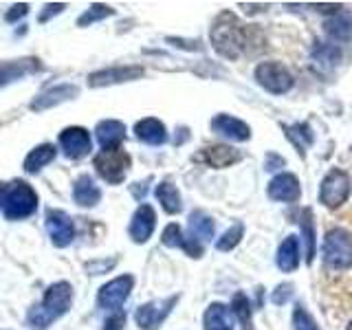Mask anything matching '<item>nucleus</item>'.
Returning <instances> with one entry per match:
<instances>
[{
	"label": "nucleus",
	"instance_id": "19",
	"mask_svg": "<svg viewBox=\"0 0 352 330\" xmlns=\"http://www.w3.org/2000/svg\"><path fill=\"white\" fill-rule=\"evenodd\" d=\"M168 304H163V302H150L146 306H141L139 311H137V324L143 328V330H154L159 324H161V319L168 315V308H165Z\"/></svg>",
	"mask_w": 352,
	"mask_h": 330
},
{
	"label": "nucleus",
	"instance_id": "3",
	"mask_svg": "<svg viewBox=\"0 0 352 330\" xmlns=\"http://www.w3.org/2000/svg\"><path fill=\"white\" fill-rule=\"evenodd\" d=\"M324 258L330 269H348L352 264V238L344 229H335L326 236Z\"/></svg>",
	"mask_w": 352,
	"mask_h": 330
},
{
	"label": "nucleus",
	"instance_id": "26",
	"mask_svg": "<svg viewBox=\"0 0 352 330\" xmlns=\"http://www.w3.org/2000/svg\"><path fill=\"white\" fill-rule=\"evenodd\" d=\"M113 14H115V11L110 9V7H106V5H93L91 9L86 11L84 16H80V20H77V25H80V27L93 25V22L102 20V18H106V16H113Z\"/></svg>",
	"mask_w": 352,
	"mask_h": 330
},
{
	"label": "nucleus",
	"instance_id": "33",
	"mask_svg": "<svg viewBox=\"0 0 352 330\" xmlns=\"http://www.w3.org/2000/svg\"><path fill=\"white\" fill-rule=\"evenodd\" d=\"M64 7H66V5H62V3L47 5V7H44V9H47V11H44V14L40 16V22H47V20H49V16H55V14H60V11H62Z\"/></svg>",
	"mask_w": 352,
	"mask_h": 330
},
{
	"label": "nucleus",
	"instance_id": "29",
	"mask_svg": "<svg viewBox=\"0 0 352 330\" xmlns=\"http://www.w3.org/2000/svg\"><path fill=\"white\" fill-rule=\"evenodd\" d=\"M29 14V5L27 3H20V5H14L9 11H7V16H5V20L7 22H16L18 18H25Z\"/></svg>",
	"mask_w": 352,
	"mask_h": 330
},
{
	"label": "nucleus",
	"instance_id": "15",
	"mask_svg": "<svg viewBox=\"0 0 352 330\" xmlns=\"http://www.w3.org/2000/svg\"><path fill=\"white\" fill-rule=\"evenodd\" d=\"M73 198L77 205L82 207H93L99 203V198H102V192H99V187L95 185V181L91 179L88 174H82L80 179L75 181V187H73Z\"/></svg>",
	"mask_w": 352,
	"mask_h": 330
},
{
	"label": "nucleus",
	"instance_id": "2",
	"mask_svg": "<svg viewBox=\"0 0 352 330\" xmlns=\"http://www.w3.org/2000/svg\"><path fill=\"white\" fill-rule=\"evenodd\" d=\"M38 209V194L25 181H14L7 187L3 214L7 220H25L36 214Z\"/></svg>",
	"mask_w": 352,
	"mask_h": 330
},
{
	"label": "nucleus",
	"instance_id": "7",
	"mask_svg": "<svg viewBox=\"0 0 352 330\" xmlns=\"http://www.w3.org/2000/svg\"><path fill=\"white\" fill-rule=\"evenodd\" d=\"M60 146L69 159H82L91 152L93 141H91V135H88V130L73 126L60 132Z\"/></svg>",
	"mask_w": 352,
	"mask_h": 330
},
{
	"label": "nucleus",
	"instance_id": "6",
	"mask_svg": "<svg viewBox=\"0 0 352 330\" xmlns=\"http://www.w3.org/2000/svg\"><path fill=\"white\" fill-rule=\"evenodd\" d=\"M47 231H49L51 242L60 249L69 247L75 236L73 220L69 218V214L60 212V209H49L47 212Z\"/></svg>",
	"mask_w": 352,
	"mask_h": 330
},
{
	"label": "nucleus",
	"instance_id": "13",
	"mask_svg": "<svg viewBox=\"0 0 352 330\" xmlns=\"http://www.w3.org/2000/svg\"><path fill=\"white\" fill-rule=\"evenodd\" d=\"M258 80L264 88H269V91L273 93H284V91H289L291 88V75L289 71L284 69V66L280 64H262L260 69H258Z\"/></svg>",
	"mask_w": 352,
	"mask_h": 330
},
{
	"label": "nucleus",
	"instance_id": "31",
	"mask_svg": "<svg viewBox=\"0 0 352 330\" xmlns=\"http://www.w3.org/2000/svg\"><path fill=\"white\" fill-rule=\"evenodd\" d=\"M240 225L236 227V229H231V231H227V234H225V240H220L218 242V249H229L231 245H236V242H238V238H240Z\"/></svg>",
	"mask_w": 352,
	"mask_h": 330
},
{
	"label": "nucleus",
	"instance_id": "16",
	"mask_svg": "<svg viewBox=\"0 0 352 330\" xmlns=\"http://www.w3.org/2000/svg\"><path fill=\"white\" fill-rule=\"evenodd\" d=\"M95 132H97V139L102 143L104 150H115V148H119L121 139H124L126 128H124V124H119V121L108 119V121H102Z\"/></svg>",
	"mask_w": 352,
	"mask_h": 330
},
{
	"label": "nucleus",
	"instance_id": "34",
	"mask_svg": "<svg viewBox=\"0 0 352 330\" xmlns=\"http://www.w3.org/2000/svg\"><path fill=\"white\" fill-rule=\"evenodd\" d=\"M5 194H7V187L0 183V207H3V203H5Z\"/></svg>",
	"mask_w": 352,
	"mask_h": 330
},
{
	"label": "nucleus",
	"instance_id": "21",
	"mask_svg": "<svg viewBox=\"0 0 352 330\" xmlns=\"http://www.w3.org/2000/svg\"><path fill=\"white\" fill-rule=\"evenodd\" d=\"M135 132H137V137L141 141L150 143V146H159V143L165 141V126L161 124V121H157V119H143V121H139Z\"/></svg>",
	"mask_w": 352,
	"mask_h": 330
},
{
	"label": "nucleus",
	"instance_id": "9",
	"mask_svg": "<svg viewBox=\"0 0 352 330\" xmlns=\"http://www.w3.org/2000/svg\"><path fill=\"white\" fill-rule=\"evenodd\" d=\"M132 280L130 275H121V278H115L113 282H108L106 286H102V291L97 295L99 306L104 308H119L128 300L130 289H132Z\"/></svg>",
	"mask_w": 352,
	"mask_h": 330
},
{
	"label": "nucleus",
	"instance_id": "14",
	"mask_svg": "<svg viewBox=\"0 0 352 330\" xmlns=\"http://www.w3.org/2000/svg\"><path fill=\"white\" fill-rule=\"evenodd\" d=\"M154 229V212L150 205H141L130 223V238L135 242H146Z\"/></svg>",
	"mask_w": 352,
	"mask_h": 330
},
{
	"label": "nucleus",
	"instance_id": "12",
	"mask_svg": "<svg viewBox=\"0 0 352 330\" xmlns=\"http://www.w3.org/2000/svg\"><path fill=\"white\" fill-rule=\"evenodd\" d=\"M42 69V64L38 58H22V60H11V62H0V88L22 80L31 73H38Z\"/></svg>",
	"mask_w": 352,
	"mask_h": 330
},
{
	"label": "nucleus",
	"instance_id": "30",
	"mask_svg": "<svg viewBox=\"0 0 352 330\" xmlns=\"http://www.w3.org/2000/svg\"><path fill=\"white\" fill-rule=\"evenodd\" d=\"M247 308H249V304H247V297H245V295H236L234 311L240 315V319H242V322H245V324H249V311H247Z\"/></svg>",
	"mask_w": 352,
	"mask_h": 330
},
{
	"label": "nucleus",
	"instance_id": "32",
	"mask_svg": "<svg viewBox=\"0 0 352 330\" xmlns=\"http://www.w3.org/2000/svg\"><path fill=\"white\" fill-rule=\"evenodd\" d=\"M124 324H126V315L124 313H117V315H113V317L108 319L104 330H121V328H124Z\"/></svg>",
	"mask_w": 352,
	"mask_h": 330
},
{
	"label": "nucleus",
	"instance_id": "11",
	"mask_svg": "<svg viewBox=\"0 0 352 330\" xmlns=\"http://www.w3.org/2000/svg\"><path fill=\"white\" fill-rule=\"evenodd\" d=\"M350 192V181L348 176L344 172H333L326 176V181L322 185V192H319V196H322V201L328 205V207H337L346 201V196Z\"/></svg>",
	"mask_w": 352,
	"mask_h": 330
},
{
	"label": "nucleus",
	"instance_id": "23",
	"mask_svg": "<svg viewBox=\"0 0 352 330\" xmlns=\"http://www.w3.org/2000/svg\"><path fill=\"white\" fill-rule=\"evenodd\" d=\"M240 159V154L234 148H227V146H214V148H207L205 152V161L214 168H227V165L236 163Z\"/></svg>",
	"mask_w": 352,
	"mask_h": 330
},
{
	"label": "nucleus",
	"instance_id": "17",
	"mask_svg": "<svg viewBox=\"0 0 352 330\" xmlns=\"http://www.w3.org/2000/svg\"><path fill=\"white\" fill-rule=\"evenodd\" d=\"M55 146H51V143H42V146L33 148L27 159H25V172L27 174H38L42 168H47V165L55 159Z\"/></svg>",
	"mask_w": 352,
	"mask_h": 330
},
{
	"label": "nucleus",
	"instance_id": "35",
	"mask_svg": "<svg viewBox=\"0 0 352 330\" xmlns=\"http://www.w3.org/2000/svg\"><path fill=\"white\" fill-rule=\"evenodd\" d=\"M348 330H352V326H350V328H348Z\"/></svg>",
	"mask_w": 352,
	"mask_h": 330
},
{
	"label": "nucleus",
	"instance_id": "10",
	"mask_svg": "<svg viewBox=\"0 0 352 330\" xmlns=\"http://www.w3.org/2000/svg\"><path fill=\"white\" fill-rule=\"evenodd\" d=\"M143 75L141 66H113V69H104L97 71L88 77V86L99 88V86H108V84H119V82H130L137 80Z\"/></svg>",
	"mask_w": 352,
	"mask_h": 330
},
{
	"label": "nucleus",
	"instance_id": "25",
	"mask_svg": "<svg viewBox=\"0 0 352 330\" xmlns=\"http://www.w3.org/2000/svg\"><path fill=\"white\" fill-rule=\"evenodd\" d=\"M300 253H297V242H295V238H286V242L282 245V249H280V258H278V262H280V267L284 269V271H293L295 267H297V262H300Z\"/></svg>",
	"mask_w": 352,
	"mask_h": 330
},
{
	"label": "nucleus",
	"instance_id": "1",
	"mask_svg": "<svg viewBox=\"0 0 352 330\" xmlns=\"http://www.w3.org/2000/svg\"><path fill=\"white\" fill-rule=\"evenodd\" d=\"M71 304H73V286L69 282H55L44 293L42 304L33 306L29 311L27 322L31 328L42 330L69 311Z\"/></svg>",
	"mask_w": 352,
	"mask_h": 330
},
{
	"label": "nucleus",
	"instance_id": "24",
	"mask_svg": "<svg viewBox=\"0 0 352 330\" xmlns=\"http://www.w3.org/2000/svg\"><path fill=\"white\" fill-rule=\"evenodd\" d=\"M159 201L163 203V209L170 214H176L181 209V196L176 192V187L172 183H161L159 190H157Z\"/></svg>",
	"mask_w": 352,
	"mask_h": 330
},
{
	"label": "nucleus",
	"instance_id": "27",
	"mask_svg": "<svg viewBox=\"0 0 352 330\" xmlns=\"http://www.w3.org/2000/svg\"><path fill=\"white\" fill-rule=\"evenodd\" d=\"M181 238V229L176 227V225H170L168 229H165V234H163V242L168 247H179V245H183V240H179Z\"/></svg>",
	"mask_w": 352,
	"mask_h": 330
},
{
	"label": "nucleus",
	"instance_id": "20",
	"mask_svg": "<svg viewBox=\"0 0 352 330\" xmlns=\"http://www.w3.org/2000/svg\"><path fill=\"white\" fill-rule=\"evenodd\" d=\"M212 126H214L216 132H220V135H225V137H229V139H236V141H245V139H249V128H247L245 124H242V121L231 119V117H227V115L216 117Z\"/></svg>",
	"mask_w": 352,
	"mask_h": 330
},
{
	"label": "nucleus",
	"instance_id": "5",
	"mask_svg": "<svg viewBox=\"0 0 352 330\" xmlns=\"http://www.w3.org/2000/svg\"><path fill=\"white\" fill-rule=\"evenodd\" d=\"M212 40H214V47L223 55L236 58L242 49V33H240L238 22L231 20V16H229V22H225V16H223L212 31Z\"/></svg>",
	"mask_w": 352,
	"mask_h": 330
},
{
	"label": "nucleus",
	"instance_id": "28",
	"mask_svg": "<svg viewBox=\"0 0 352 330\" xmlns=\"http://www.w3.org/2000/svg\"><path fill=\"white\" fill-rule=\"evenodd\" d=\"M295 324H297V330H317V326L313 324V319L308 317V313L302 311V306L295 311Z\"/></svg>",
	"mask_w": 352,
	"mask_h": 330
},
{
	"label": "nucleus",
	"instance_id": "4",
	"mask_svg": "<svg viewBox=\"0 0 352 330\" xmlns=\"http://www.w3.org/2000/svg\"><path fill=\"white\" fill-rule=\"evenodd\" d=\"M95 168L108 183L117 185V183L124 181V176L130 168V157L121 148L104 150L102 154H97L95 157Z\"/></svg>",
	"mask_w": 352,
	"mask_h": 330
},
{
	"label": "nucleus",
	"instance_id": "22",
	"mask_svg": "<svg viewBox=\"0 0 352 330\" xmlns=\"http://www.w3.org/2000/svg\"><path fill=\"white\" fill-rule=\"evenodd\" d=\"M205 328L207 330H234L231 315L223 304H214L205 315Z\"/></svg>",
	"mask_w": 352,
	"mask_h": 330
},
{
	"label": "nucleus",
	"instance_id": "18",
	"mask_svg": "<svg viewBox=\"0 0 352 330\" xmlns=\"http://www.w3.org/2000/svg\"><path fill=\"white\" fill-rule=\"evenodd\" d=\"M269 196L275 198V201H295L300 196V185H297V179L291 174H282L278 176L271 187H269Z\"/></svg>",
	"mask_w": 352,
	"mask_h": 330
},
{
	"label": "nucleus",
	"instance_id": "8",
	"mask_svg": "<svg viewBox=\"0 0 352 330\" xmlns=\"http://www.w3.org/2000/svg\"><path fill=\"white\" fill-rule=\"evenodd\" d=\"M77 93H80V88L71 86V84L53 86V88H49V91L40 93L36 99H33V102L29 104V108L33 110V113H44V110L55 108V106H60L64 102H69V99L77 97Z\"/></svg>",
	"mask_w": 352,
	"mask_h": 330
}]
</instances>
